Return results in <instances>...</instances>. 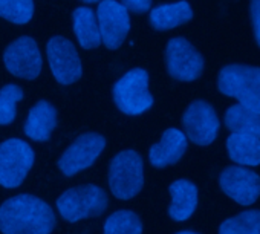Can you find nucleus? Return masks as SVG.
<instances>
[{"instance_id": "20e7f679", "label": "nucleus", "mask_w": 260, "mask_h": 234, "mask_svg": "<svg viewBox=\"0 0 260 234\" xmlns=\"http://www.w3.org/2000/svg\"><path fill=\"white\" fill-rule=\"evenodd\" d=\"M116 107L125 115H141L153 106L149 90V74L143 68H135L124 74L113 87Z\"/></svg>"}, {"instance_id": "a211bd4d", "label": "nucleus", "mask_w": 260, "mask_h": 234, "mask_svg": "<svg viewBox=\"0 0 260 234\" xmlns=\"http://www.w3.org/2000/svg\"><path fill=\"white\" fill-rule=\"evenodd\" d=\"M193 19V8L187 0L162 4L150 11V23L158 31H169Z\"/></svg>"}, {"instance_id": "423d86ee", "label": "nucleus", "mask_w": 260, "mask_h": 234, "mask_svg": "<svg viewBox=\"0 0 260 234\" xmlns=\"http://www.w3.org/2000/svg\"><path fill=\"white\" fill-rule=\"evenodd\" d=\"M34 164V150L23 140H7L0 144V185L19 187Z\"/></svg>"}, {"instance_id": "f257e3e1", "label": "nucleus", "mask_w": 260, "mask_h": 234, "mask_svg": "<svg viewBox=\"0 0 260 234\" xmlns=\"http://www.w3.org/2000/svg\"><path fill=\"white\" fill-rule=\"evenodd\" d=\"M55 226L52 208L31 194H19L0 205V231L4 234H51Z\"/></svg>"}, {"instance_id": "a878e982", "label": "nucleus", "mask_w": 260, "mask_h": 234, "mask_svg": "<svg viewBox=\"0 0 260 234\" xmlns=\"http://www.w3.org/2000/svg\"><path fill=\"white\" fill-rule=\"evenodd\" d=\"M122 5L135 13H146L152 7V0H122Z\"/></svg>"}, {"instance_id": "cd10ccee", "label": "nucleus", "mask_w": 260, "mask_h": 234, "mask_svg": "<svg viewBox=\"0 0 260 234\" xmlns=\"http://www.w3.org/2000/svg\"><path fill=\"white\" fill-rule=\"evenodd\" d=\"M81 2H84V4H95V2H98V0H81Z\"/></svg>"}, {"instance_id": "f8f14e48", "label": "nucleus", "mask_w": 260, "mask_h": 234, "mask_svg": "<svg viewBox=\"0 0 260 234\" xmlns=\"http://www.w3.org/2000/svg\"><path fill=\"white\" fill-rule=\"evenodd\" d=\"M104 149V137L98 133H84L61 155V158L58 159V169L64 176H74L90 167Z\"/></svg>"}, {"instance_id": "9d476101", "label": "nucleus", "mask_w": 260, "mask_h": 234, "mask_svg": "<svg viewBox=\"0 0 260 234\" xmlns=\"http://www.w3.org/2000/svg\"><path fill=\"white\" fill-rule=\"evenodd\" d=\"M96 22L104 46L107 49H118L130 31L127 8L118 0H101L96 8Z\"/></svg>"}, {"instance_id": "393cba45", "label": "nucleus", "mask_w": 260, "mask_h": 234, "mask_svg": "<svg viewBox=\"0 0 260 234\" xmlns=\"http://www.w3.org/2000/svg\"><path fill=\"white\" fill-rule=\"evenodd\" d=\"M249 16H251V25H252L255 42L260 46V0H251V4H249Z\"/></svg>"}, {"instance_id": "f3484780", "label": "nucleus", "mask_w": 260, "mask_h": 234, "mask_svg": "<svg viewBox=\"0 0 260 234\" xmlns=\"http://www.w3.org/2000/svg\"><path fill=\"white\" fill-rule=\"evenodd\" d=\"M226 153L231 161L239 164L240 167H257L260 165V138L233 132L225 143Z\"/></svg>"}, {"instance_id": "bb28decb", "label": "nucleus", "mask_w": 260, "mask_h": 234, "mask_svg": "<svg viewBox=\"0 0 260 234\" xmlns=\"http://www.w3.org/2000/svg\"><path fill=\"white\" fill-rule=\"evenodd\" d=\"M175 234H199V232H194V231H179V232H175Z\"/></svg>"}, {"instance_id": "aec40b11", "label": "nucleus", "mask_w": 260, "mask_h": 234, "mask_svg": "<svg viewBox=\"0 0 260 234\" xmlns=\"http://www.w3.org/2000/svg\"><path fill=\"white\" fill-rule=\"evenodd\" d=\"M223 120L230 130L249 133L260 138V112L237 103L226 109Z\"/></svg>"}, {"instance_id": "7ed1b4c3", "label": "nucleus", "mask_w": 260, "mask_h": 234, "mask_svg": "<svg viewBox=\"0 0 260 234\" xmlns=\"http://www.w3.org/2000/svg\"><path fill=\"white\" fill-rule=\"evenodd\" d=\"M144 185L143 158L135 150H122L109 167V188L118 199H132Z\"/></svg>"}, {"instance_id": "dca6fc26", "label": "nucleus", "mask_w": 260, "mask_h": 234, "mask_svg": "<svg viewBox=\"0 0 260 234\" xmlns=\"http://www.w3.org/2000/svg\"><path fill=\"white\" fill-rule=\"evenodd\" d=\"M172 204L169 214L176 222H184L191 217L198 207V187L188 179H178L169 187Z\"/></svg>"}, {"instance_id": "f03ea898", "label": "nucleus", "mask_w": 260, "mask_h": 234, "mask_svg": "<svg viewBox=\"0 0 260 234\" xmlns=\"http://www.w3.org/2000/svg\"><path fill=\"white\" fill-rule=\"evenodd\" d=\"M222 95L234 98L239 104L260 112V68L246 64H226L217 77Z\"/></svg>"}, {"instance_id": "ddd939ff", "label": "nucleus", "mask_w": 260, "mask_h": 234, "mask_svg": "<svg viewBox=\"0 0 260 234\" xmlns=\"http://www.w3.org/2000/svg\"><path fill=\"white\" fill-rule=\"evenodd\" d=\"M222 191L239 205H252L260 197V176L245 167L233 165L219 175Z\"/></svg>"}, {"instance_id": "5701e85b", "label": "nucleus", "mask_w": 260, "mask_h": 234, "mask_svg": "<svg viewBox=\"0 0 260 234\" xmlns=\"http://www.w3.org/2000/svg\"><path fill=\"white\" fill-rule=\"evenodd\" d=\"M34 10V0H0V17L16 25L31 22Z\"/></svg>"}, {"instance_id": "6ab92c4d", "label": "nucleus", "mask_w": 260, "mask_h": 234, "mask_svg": "<svg viewBox=\"0 0 260 234\" xmlns=\"http://www.w3.org/2000/svg\"><path fill=\"white\" fill-rule=\"evenodd\" d=\"M72 29L83 49H95L101 42L96 16L87 7H80L74 11Z\"/></svg>"}, {"instance_id": "6e6552de", "label": "nucleus", "mask_w": 260, "mask_h": 234, "mask_svg": "<svg viewBox=\"0 0 260 234\" xmlns=\"http://www.w3.org/2000/svg\"><path fill=\"white\" fill-rule=\"evenodd\" d=\"M182 123L187 137L201 147L214 143L220 129V121L214 107L204 99L193 101L185 109Z\"/></svg>"}, {"instance_id": "0eeeda50", "label": "nucleus", "mask_w": 260, "mask_h": 234, "mask_svg": "<svg viewBox=\"0 0 260 234\" xmlns=\"http://www.w3.org/2000/svg\"><path fill=\"white\" fill-rule=\"evenodd\" d=\"M166 60L170 77L184 83L198 80L205 66L199 51L184 37H173L169 40Z\"/></svg>"}, {"instance_id": "2eb2a0df", "label": "nucleus", "mask_w": 260, "mask_h": 234, "mask_svg": "<svg viewBox=\"0 0 260 234\" xmlns=\"http://www.w3.org/2000/svg\"><path fill=\"white\" fill-rule=\"evenodd\" d=\"M57 126V110L49 101H39L28 113L25 133L34 141H48Z\"/></svg>"}, {"instance_id": "1a4fd4ad", "label": "nucleus", "mask_w": 260, "mask_h": 234, "mask_svg": "<svg viewBox=\"0 0 260 234\" xmlns=\"http://www.w3.org/2000/svg\"><path fill=\"white\" fill-rule=\"evenodd\" d=\"M46 55L51 72L61 86H69L81 77V60L74 43L66 37L57 36L49 39L46 45Z\"/></svg>"}, {"instance_id": "4be33fe9", "label": "nucleus", "mask_w": 260, "mask_h": 234, "mask_svg": "<svg viewBox=\"0 0 260 234\" xmlns=\"http://www.w3.org/2000/svg\"><path fill=\"white\" fill-rule=\"evenodd\" d=\"M143 222L130 210L115 211L104 222L103 234H141Z\"/></svg>"}, {"instance_id": "4468645a", "label": "nucleus", "mask_w": 260, "mask_h": 234, "mask_svg": "<svg viewBox=\"0 0 260 234\" xmlns=\"http://www.w3.org/2000/svg\"><path fill=\"white\" fill-rule=\"evenodd\" d=\"M187 150V137L176 127L167 129L161 140L152 146L149 152V158L153 167L164 169L176 164Z\"/></svg>"}, {"instance_id": "39448f33", "label": "nucleus", "mask_w": 260, "mask_h": 234, "mask_svg": "<svg viewBox=\"0 0 260 234\" xmlns=\"http://www.w3.org/2000/svg\"><path fill=\"white\" fill-rule=\"evenodd\" d=\"M107 207L106 193L96 185H81L66 190L57 200L58 213L69 222L101 214Z\"/></svg>"}, {"instance_id": "9b49d317", "label": "nucleus", "mask_w": 260, "mask_h": 234, "mask_svg": "<svg viewBox=\"0 0 260 234\" xmlns=\"http://www.w3.org/2000/svg\"><path fill=\"white\" fill-rule=\"evenodd\" d=\"M7 71L23 80H34L42 74L43 58L37 42L31 37H20L13 42L4 55Z\"/></svg>"}, {"instance_id": "b1692460", "label": "nucleus", "mask_w": 260, "mask_h": 234, "mask_svg": "<svg viewBox=\"0 0 260 234\" xmlns=\"http://www.w3.org/2000/svg\"><path fill=\"white\" fill-rule=\"evenodd\" d=\"M23 99V90L17 84H7L0 89V126H8L16 120L17 104Z\"/></svg>"}, {"instance_id": "412c9836", "label": "nucleus", "mask_w": 260, "mask_h": 234, "mask_svg": "<svg viewBox=\"0 0 260 234\" xmlns=\"http://www.w3.org/2000/svg\"><path fill=\"white\" fill-rule=\"evenodd\" d=\"M219 234H260V210H246L225 219Z\"/></svg>"}]
</instances>
